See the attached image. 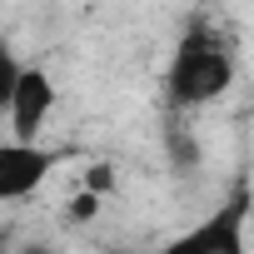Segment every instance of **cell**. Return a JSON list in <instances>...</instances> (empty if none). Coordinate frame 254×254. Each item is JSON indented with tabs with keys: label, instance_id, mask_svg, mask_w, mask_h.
<instances>
[{
	"label": "cell",
	"instance_id": "277c9868",
	"mask_svg": "<svg viewBox=\"0 0 254 254\" xmlns=\"http://www.w3.org/2000/svg\"><path fill=\"white\" fill-rule=\"evenodd\" d=\"M60 170V150H45L40 140H0V204L30 199L50 185V175Z\"/></svg>",
	"mask_w": 254,
	"mask_h": 254
},
{
	"label": "cell",
	"instance_id": "8992f818",
	"mask_svg": "<svg viewBox=\"0 0 254 254\" xmlns=\"http://www.w3.org/2000/svg\"><path fill=\"white\" fill-rule=\"evenodd\" d=\"M10 254H55L45 239H30V244H20V239H10Z\"/></svg>",
	"mask_w": 254,
	"mask_h": 254
},
{
	"label": "cell",
	"instance_id": "5b68a950",
	"mask_svg": "<svg viewBox=\"0 0 254 254\" xmlns=\"http://www.w3.org/2000/svg\"><path fill=\"white\" fill-rule=\"evenodd\" d=\"M15 70H20V55L10 50V40H5V35H0V120H5V100H10Z\"/></svg>",
	"mask_w": 254,
	"mask_h": 254
},
{
	"label": "cell",
	"instance_id": "6da1fadb",
	"mask_svg": "<svg viewBox=\"0 0 254 254\" xmlns=\"http://www.w3.org/2000/svg\"><path fill=\"white\" fill-rule=\"evenodd\" d=\"M234 75H239V60H234L229 35L214 30V25H190L185 40L170 55L165 90H170L175 110H204V105H214V100L229 95Z\"/></svg>",
	"mask_w": 254,
	"mask_h": 254
},
{
	"label": "cell",
	"instance_id": "52a82bcc",
	"mask_svg": "<svg viewBox=\"0 0 254 254\" xmlns=\"http://www.w3.org/2000/svg\"><path fill=\"white\" fill-rule=\"evenodd\" d=\"M10 239H15V229H10V224H0V254H10Z\"/></svg>",
	"mask_w": 254,
	"mask_h": 254
},
{
	"label": "cell",
	"instance_id": "7a4b0ae2",
	"mask_svg": "<svg viewBox=\"0 0 254 254\" xmlns=\"http://www.w3.org/2000/svg\"><path fill=\"white\" fill-rule=\"evenodd\" d=\"M55 105H60V85L45 65H25L15 70V85H10V100H5V130L10 140H45V125L55 120Z\"/></svg>",
	"mask_w": 254,
	"mask_h": 254
},
{
	"label": "cell",
	"instance_id": "3957f363",
	"mask_svg": "<svg viewBox=\"0 0 254 254\" xmlns=\"http://www.w3.org/2000/svg\"><path fill=\"white\" fill-rule=\"evenodd\" d=\"M244 219H249V199L239 194V199L219 204L209 219H199L194 229H185V234H175L170 244H160L155 254H249V244H244Z\"/></svg>",
	"mask_w": 254,
	"mask_h": 254
}]
</instances>
